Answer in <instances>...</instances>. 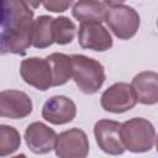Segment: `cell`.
<instances>
[{"mask_svg":"<svg viewBox=\"0 0 158 158\" xmlns=\"http://www.w3.org/2000/svg\"><path fill=\"white\" fill-rule=\"evenodd\" d=\"M121 141L125 149L133 153L148 152L156 143V128L143 117H133L121 125Z\"/></svg>","mask_w":158,"mask_h":158,"instance_id":"cell-3","label":"cell"},{"mask_svg":"<svg viewBox=\"0 0 158 158\" xmlns=\"http://www.w3.org/2000/svg\"><path fill=\"white\" fill-rule=\"evenodd\" d=\"M20 74L25 83L38 90L46 91L52 86V70L46 58L31 57L23 59L20 65Z\"/></svg>","mask_w":158,"mask_h":158,"instance_id":"cell-7","label":"cell"},{"mask_svg":"<svg viewBox=\"0 0 158 158\" xmlns=\"http://www.w3.org/2000/svg\"><path fill=\"white\" fill-rule=\"evenodd\" d=\"M73 1L74 0H43V6L52 12H63L69 9Z\"/></svg>","mask_w":158,"mask_h":158,"instance_id":"cell-19","label":"cell"},{"mask_svg":"<svg viewBox=\"0 0 158 158\" xmlns=\"http://www.w3.org/2000/svg\"><path fill=\"white\" fill-rule=\"evenodd\" d=\"M31 98L20 90L0 91V116L7 118H23L32 112Z\"/></svg>","mask_w":158,"mask_h":158,"instance_id":"cell-9","label":"cell"},{"mask_svg":"<svg viewBox=\"0 0 158 158\" xmlns=\"http://www.w3.org/2000/svg\"><path fill=\"white\" fill-rule=\"evenodd\" d=\"M53 17L42 15L35 20L32 44L36 48H47L54 43L53 40Z\"/></svg>","mask_w":158,"mask_h":158,"instance_id":"cell-16","label":"cell"},{"mask_svg":"<svg viewBox=\"0 0 158 158\" xmlns=\"http://www.w3.org/2000/svg\"><path fill=\"white\" fill-rule=\"evenodd\" d=\"M57 133L53 128L43 122H32L25 131V141L31 152L36 154H46L54 149Z\"/></svg>","mask_w":158,"mask_h":158,"instance_id":"cell-10","label":"cell"},{"mask_svg":"<svg viewBox=\"0 0 158 158\" xmlns=\"http://www.w3.org/2000/svg\"><path fill=\"white\" fill-rule=\"evenodd\" d=\"M53 40L58 44H68L75 36V25L65 16H59L53 20Z\"/></svg>","mask_w":158,"mask_h":158,"instance_id":"cell-18","label":"cell"},{"mask_svg":"<svg viewBox=\"0 0 158 158\" xmlns=\"http://www.w3.org/2000/svg\"><path fill=\"white\" fill-rule=\"evenodd\" d=\"M121 123L114 120H99L94 126V136L99 148L102 152L112 156L125 152L120 133Z\"/></svg>","mask_w":158,"mask_h":158,"instance_id":"cell-8","label":"cell"},{"mask_svg":"<svg viewBox=\"0 0 158 158\" xmlns=\"http://www.w3.org/2000/svg\"><path fill=\"white\" fill-rule=\"evenodd\" d=\"M101 106L105 111L122 114L135 107L137 100L131 84L115 83L101 95Z\"/></svg>","mask_w":158,"mask_h":158,"instance_id":"cell-5","label":"cell"},{"mask_svg":"<svg viewBox=\"0 0 158 158\" xmlns=\"http://www.w3.org/2000/svg\"><path fill=\"white\" fill-rule=\"evenodd\" d=\"M21 144L19 131L7 125H0V157L15 153Z\"/></svg>","mask_w":158,"mask_h":158,"instance_id":"cell-17","label":"cell"},{"mask_svg":"<svg viewBox=\"0 0 158 158\" xmlns=\"http://www.w3.org/2000/svg\"><path fill=\"white\" fill-rule=\"evenodd\" d=\"M4 19V0H0V25Z\"/></svg>","mask_w":158,"mask_h":158,"instance_id":"cell-22","label":"cell"},{"mask_svg":"<svg viewBox=\"0 0 158 158\" xmlns=\"http://www.w3.org/2000/svg\"><path fill=\"white\" fill-rule=\"evenodd\" d=\"M78 42L81 48L104 52L111 48L112 38L109 31L96 22H81L78 32Z\"/></svg>","mask_w":158,"mask_h":158,"instance_id":"cell-11","label":"cell"},{"mask_svg":"<svg viewBox=\"0 0 158 158\" xmlns=\"http://www.w3.org/2000/svg\"><path fill=\"white\" fill-rule=\"evenodd\" d=\"M131 86L138 102L144 105L158 102V74L156 72L146 70L138 73L132 79Z\"/></svg>","mask_w":158,"mask_h":158,"instance_id":"cell-13","label":"cell"},{"mask_svg":"<svg viewBox=\"0 0 158 158\" xmlns=\"http://www.w3.org/2000/svg\"><path fill=\"white\" fill-rule=\"evenodd\" d=\"M77 115V106L73 100L63 95H54L46 100L42 106V117L53 125H64Z\"/></svg>","mask_w":158,"mask_h":158,"instance_id":"cell-12","label":"cell"},{"mask_svg":"<svg viewBox=\"0 0 158 158\" xmlns=\"http://www.w3.org/2000/svg\"><path fill=\"white\" fill-rule=\"evenodd\" d=\"M104 21L114 35L120 40L132 38L141 25L138 12L127 5H115L106 7Z\"/></svg>","mask_w":158,"mask_h":158,"instance_id":"cell-4","label":"cell"},{"mask_svg":"<svg viewBox=\"0 0 158 158\" xmlns=\"http://www.w3.org/2000/svg\"><path fill=\"white\" fill-rule=\"evenodd\" d=\"M106 6L99 0H79L73 6L72 14L80 22L101 23L105 17Z\"/></svg>","mask_w":158,"mask_h":158,"instance_id":"cell-14","label":"cell"},{"mask_svg":"<svg viewBox=\"0 0 158 158\" xmlns=\"http://www.w3.org/2000/svg\"><path fill=\"white\" fill-rule=\"evenodd\" d=\"M52 70V86L65 84L72 78V60L64 53L54 52L46 58Z\"/></svg>","mask_w":158,"mask_h":158,"instance_id":"cell-15","label":"cell"},{"mask_svg":"<svg viewBox=\"0 0 158 158\" xmlns=\"http://www.w3.org/2000/svg\"><path fill=\"white\" fill-rule=\"evenodd\" d=\"M4 48L15 54H23L32 44L33 11L23 0H4Z\"/></svg>","mask_w":158,"mask_h":158,"instance_id":"cell-1","label":"cell"},{"mask_svg":"<svg viewBox=\"0 0 158 158\" xmlns=\"http://www.w3.org/2000/svg\"><path fill=\"white\" fill-rule=\"evenodd\" d=\"M106 4H109L110 6H115V5H120V4H122L123 1H126V0H104Z\"/></svg>","mask_w":158,"mask_h":158,"instance_id":"cell-21","label":"cell"},{"mask_svg":"<svg viewBox=\"0 0 158 158\" xmlns=\"http://www.w3.org/2000/svg\"><path fill=\"white\" fill-rule=\"evenodd\" d=\"M30 7H33V9H36V7H38L40 6V4L43 1V0H23Z\"/></svg>","mask_w":158,"mask_h":158,"instance_id":"cell-20","label":"cell"},{"mask_svg":"<svg viewBox=\"0 0 158 158\" xmlns=\"http://www.w3.org/2000/svg\"><path fill=\"white\" fill-rule=\"evenodd\" d=\"M56 154L60 158H84L89 153V139L80 128L67 130L57 136Z\"/></svg>","mask_w":158,"mask_h":158,"instance_id":"cell-6","label":"cell"},{"mask_svg":"<svg viewBox=\"0 0 158 158\" xmlns=\"http://www.w3.org/2000/svg\"><path fill=\"white\" fill-rule=\"evenodd\" d=\"M70 60L72 77L78 89L88 95L98 93L106 78L104 65L99 60L84 54H73Z\"/></svg>","mask_w":158,"mask_h":158,"instance_id":"cell-2","label":"cell"}]
</instances>
